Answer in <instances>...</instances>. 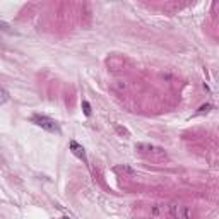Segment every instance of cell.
Here are the masks:
<instances>
[{
  "mask_svg": "<svg viewBox=\"0 0 219 219\" xmlns=\"http://www.w3.org/2000/svg\"><path fill=\"white\" fill-rule=\"evenodd\" d=\"M151 216L154 219H164L168 217V204H154L151 207Z\"/></svg>",
  "mask_w": 219,
  "mask_h": 219,
  "instance_id": "3957f363",
  "label": "cell"
},
{
  "mask_svg": "<svg viewBox=\"0 0 219 219\" xmlns=\"http://www.w3.org/2000/svg\"><path fill=\"white\" fill-rule=\"evenodd\" d=\"M135 151H139V153H154V151H157V153H163V149H159V147L153 146V144H146V142H137V144H135Z\"/></svg>",
  "mask_w": 219,
  "mask_h": 219,
  "instance_id": "277c9868",
  "label": "cell"
},
{
  "mask_svg": "<svg viewBox=\"0 0 219 219\" xmlns=\"http://www.w3.org/2000/svg\"><path fill=\"white\" fill-rule=\"evenodd\" d=\"M168 217H171V219H190L192 211L188 207H185V205L173 202V204H168Z\"/></svg>",
  "mask_w": 219,
  "mask_h": 219,
  "instance_id": "6da1fadb",
  "label": "cell"
},
{
  "mask_svg": "<svg viewBox=\"0 0 219 219\" xmlns=\"http://www.w3.org/2000/svg\"><path fill=\"white\" fill-rule=\"evenodd\" d=\"M33 123L38 127H41V129L48 130V132H60V127L58 123L55 122V120L48 118V116H33Z\"/></svg>",
  "mask_w": 219,
  "mask_h": 219,
  "instance_id": "7a4b0ae2",
  "label": "cell"
},
{
  "mask_svg": "<svg viewBox=\"0 0 219 219\" xmlns=\"http://www.w3.org/2000/svg\"><path fill=\"white\" fill-rule=\"evenodd\" d=\"M7 99H9V94H7V91H4L2 87H0V104H4Z\"/></svg>",
  "mask_w": 219,
  "mask_h": 219,
  "instance_id": "8992f818",
  "label": "cell"
},
{
  "mask_svg": "<svg viewBox=\"0 0 219 219\" xmlns=\"http://www.w3.org/2000/svg\"><path fill=\"white\" fill-rule=\"evenodd\" d=\"M70 149H72V153L75 154L79 159H82V161H87V157H86V151H84V147L80 146V144H77L75 140H70Z\"/></svg>",
  "mask_w": 219,
  "mask_h": 219,
  "instance_id": "5b68a950",
  "label": "cell"
},
{
  "mask_svg": "<svg viewBox=\"0 0 219 219\" xmlns=\"http://www.w3.org/2000/svg\"><path fill=\"white\" fill-rule=\"evenodd\" d=\"M115 127H116V130H118L120 134H125V135H129V132H127L125 129H122V127H120V125H115Z\"/></svg>",
  "mask_w": 219,
  "mask_h": 219,
  "instance_id": "9c48e42d",
  "label": "cell"
},
{
  "mask_svg": "<svg viewBox=\"0 0 219 219\" xmlns=\"http://www.w3.org/2000/svg\"><path fill=\"white\" fill-rule=\"evenodd\" d=\"M82 108H84V113H86V115L89 116V115H91V104L87 103L86 99H82Z\"/></svg>",
  "mask_w": 219,
  "mask_h": 219,
  "instance_id": "52a82bcc",
  "label": "cell"
},
{
  "mask_svg": "<svg viewBox=\"0 0 219 219\" xmlns=\"http://www.w3.org/2000/svg\"><path fill=\"white\" fill-rule=\"evenodd\" d=\"M63 219H69V217H63Z\"/></svg>",
  "mask_w": 219,
  "mask_h": 219,
  "instance_id": "8fae6325",
  "label": "cell"
},
{
  "mask_svg": "<svg viewBox=\"0 0 219 219\" xmlns=\"http://www.w3.org/2000/svg\"><path fill=\"white\" fill-rule=\"evenodd\" d=\"M209 110H211V104H205V106L200 108V112H209Z\"/></svg>",
  "mask_w": 219,
  "mask_h": 219,
  "instance_id": "30bf717a",
  "label": "cell"
},
{
  "mask_svg": "<svg viewBox=\"0 0 219 219\" xmlns=\"http://www.w3.org/2000/svg\"><path fill=\"white\" fill-rule=\"evenodd\" d=\"M120 170H122V171H125V173H129V175H135V171H134L130 166H127V164H123V166L120 168Z\"/></svg>",
  "mask_w": 219,
  "mask_h": 219,
  "instance_id": "ba28073f",
  "label": "cell"
}]
</instances>
